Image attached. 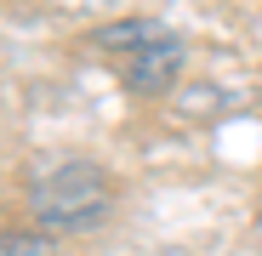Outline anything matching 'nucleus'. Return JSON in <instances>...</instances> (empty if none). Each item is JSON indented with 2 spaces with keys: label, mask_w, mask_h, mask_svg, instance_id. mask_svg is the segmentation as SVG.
Segmentation results:
<instances>
[{
  "label": "nucleus",
  "mask_w": 262,
  "mask_h": 256,
  "mask_svg": "<svg viewBox=\"0 0 262 256\" xmlns=\"http://www.w3.org/2000/svg\"><path fill=\"white\" fill-rule=\"evenodd\" d=\"M97 46L114 52L120 80L137 97H160L165 85L177 80V68H183V40L171 34V29H160L154 17H125V23L97 29Z\"/></svg>",
  "instance_id": "f257e3e1"
},
{
  "label": "nucleus",
  "mask_w": 262,
  "mask_h": 256,
  "mask_svg": "<svg viewBox=\"0 0 262 256\" xmlns=\"http://www.w3.org/2000/svg\"><path fill=\"white\" fill-rule=\"evenodd\" d=\"M108 211V182H103V171L97 165H57L46 171V177L34 182V217L46 222V228H85V222H97Z\"/></svg>",
  "instance_id": "f03ea898"
},
{
  "label": "nucleus",
  "mask_w": 262,
  "mask_h": 256,
  "mask_svg": "<svg viewBox=\"0 0 262 256\" xmlns=\"http://www.w3.org/2000/svg\"><path fill=\"white\" fill-rule=\"evenodd\" d=\"M6 256H52V245H46V239H23V234H12V239H6Z\"/></svg>",
  "instance_id": "7ed1b4c3"
}]
</instances>
